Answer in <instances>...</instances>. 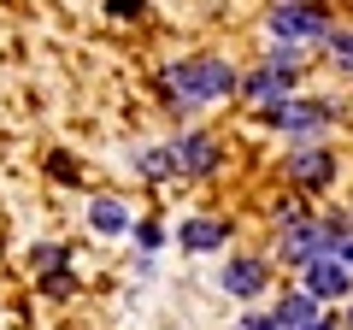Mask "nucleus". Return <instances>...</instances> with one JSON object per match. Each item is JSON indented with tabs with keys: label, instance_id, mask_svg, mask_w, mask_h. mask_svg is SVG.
Wrapping results in <instances>:
<instances>
[{
	"label": "nucleus",
	"instance_id": "1",
	"mask_svg": "<svg viewBox=\"0 0 353 330\" xmlns=\"http://www.w3.org/2000/svg\"><path fill=\"white\" fill-rule=\"evenodd\" d=\"M165 83L176 89L183 106H206V101H224V95L236 89V71H230L224 59H212V53H201V59H176L171 71H165Z\"/></svg>",
	"mask_w": 353,
	"mask_h": 330
},
{
	"label": "nucleus",
	"instance_id": "2",
	"mask_svg": "<svg viewBox=\"0 0 353 330\" xmlns=\"http://www.w3.org/2000/svg\"><path fill=\"white\" fill-rule=\"evenodd\" d=\"M336 248H341V224H330V218H301V224L283 230L277 260H289V266H306V260L336 254Z\"/></svg>",
	"mask_w": 353,
	"mask_h": 330
},
{
	"label": "nucleus",
	"instance_id": "3",
	"mask_svg": "<svg viewBox=\"0 0 353 330\" xmlns=\"http://www.w3.org/2000/svg\"><path fill=\"white\" fill-rule=\"evenodd\" d=\"M265 24H271V36H283V41H318L324 36V12L306 6V0H277V6L265 12Z\"/></svg>",
	"mask_w": 353,
	"mask_h": 330
},
{
	"label": "nucleus",
	"instance_id": "4",
	"mask_svg": "<svg viewBox=\"0 0 353 330\" xmlns=\"http://www.w3.org/2000/svg\"><path fill=\"white\" fill-rule=\"evenodd\" d=\"M306 295H312V301H336V295H347L353 289V271L341 266L336 254H318V260H306Z\"/></svg>",
	"mask_w": 353,
	"mask_h": 330
},
{
	"label": "nucleus",
	"instance_id": "5",
	"mask_svg": "<svg viewBox=\"0 0 353 330\" xmlns=\"http://www.w3.org/2000/svg\"><path fill=\"white\" fill-rule=\"evenodd\" d=\"M165 153H171V171H183V177H201V171L218 165V142L212 136H183L176 148H165Z\"/></svg>",
	"mask_w": 353,
	"mask_h": 330
},
{
	"label": "nucleus",
	"instance_id": "6",
	"mask_svg": "<svg viewBox=\"0 0 353 330\" xmlns=\"http://www.w3.org/2000/svg\"><path fill=\"white\" fill-rule=\"evenodd\" d=\"M265 118L277 130H318L330 118V106L324 101H277V106H265Z\"/></svg>",
	"mask_w": 353,
	"mask_h": 330
},
{
	"label": "nucleus",
	"instance_id": "7",
	"mask_svg": "<svg viewBox=\"0 0 353 330\" xmlns=\"http://www.w3.org/2000/svg\"><path fill=\"white\" fill-rule=\"evenodd\" d=\"M289 177L306 183V189H324V183L336 177V159H330L324 148H294L289 153Z\"/></svg>",
	"mask_w": 353,
	"mask_h": 330
},
{
	"label": "nucleus",
	"instance_id": "8",
	"mask_svg": "<svg viewBox=\"0 0 353 330\" xmlns=\"http://www.w3.org/2000/svg\"><path fill=\"white\" fill-rule=\"evenodd\" d=\"M224 236H230V230L218 224V218H183V230H176V242H183L189 254H218Z\"/></svg>",
	"mask_w": 353,
	"mask_h": 330
},
{
	"label": "nucleus",
	"instance_id": "9",
	"mask_svg": "<svg viewBox=\"0 0 353 330\" xmlns=\"http://www.w3.org/2000/svg\"><path fill=\"white\" fill-rule=\"evenodd\" d=\"M218 283H224V295H241V301H253V295L265 289V266H259V260H230Z\"/></svg>",
	"mask_w": 353,
	"mask_h": 330
},
{
	"label": "nucleus",
	"instance_id": "10",
	"mask_svg": "<svg viewBox=\"0 0 353 330\" xmlns=\"http://www.w3.org/2000/svg\"><path fill=\"white\" fill-rule=\"evenodd\" d=\"M248 101L259 106V113H265V106H277V101H289V77L271 71V65H259V71L248 77Z\"/></svg>",
	"mask_w": 353,
	"mask_h": 330
},
{
	"label": "nucleus",
	"instance_id": "11",
	"mask_svg": "<svg viewBox=\"0 0 353 330\" xmlns=\"http://www.w3.org/2000/svg\"><path fill=\"white\" fill-rule=\"evenodd\" d=\"M88 224L101 230V236H118V230H130V213L118 201H94V206H88Z\"/></svg>",
	"mask_w": 353,
	"mask_h": 330
},
{
	"label": "nucleus",
	"instance_id": "12",
	"mask_svg": "<svg viewBox=\"0 0 353 330\" xmlns=\"http://www.w3.org/2000/svg\"><path fill=\"white\" fill-rule=\"evenodd\" d=\"M312 313H318V301H312V295L301 289V295H289V301H283V307H277V313H271V318H277L283 330H294V324H306V318H312Z\"/></svg>",
	"mask_w": 353,
	"mask_h": 330
},
{
	"label": "nucleus",
	"instance_id": "13",
	"mask_svg": "<svg viewBox=\"0 0 353 330\" xmlns=\"http://www.w3.org/2000/svg\"><path fill=\"white\" fill-rule=\"evenodd\" d=\"M136 171H141V177H171V153H165V148H141L136 153Z\"/></svg>",
	"mask_w": 353,
	"mask_h": 330
},
{
	"label": "nucleus",
	"instance_id": "14",
	"mask_svg": "<svg viewBox=\"0 0 353 330\" xmlns=\"http://www.w3.org/2000/svg\"><path fill=\"white\" fill-rule=\"evenodd\" d=\"M30 266H36V271H59V266H65V248H53V242H41L36 254H30Z\"/></svg>",
	"mask_w": 353,
	"mask_h": 330
},
{
	"label": "nucleus",
	"instance_id": "15",
	"mask_svg": "<svg viewBox=\"0 0 353 330\" xmlns=\"http://www.w3.org/2000/svg\"><path fill=\"white\" fill-rule=\"evenodd\" d=\"M236 330H283V324H277V318H271V313H248V318H241Z\"/></svg>",
	"mask_w": 353,
	"mask_h": 330
},
{
	"label": "nucleus",
	"instance_id": "16",
	"mask_svg": "<svg viewBox=\"0 0 353 330\" xmlns=\"http://www.w3.org/2000/svg\"><path fill=\"white\" fill-rule=\"evenodd\" d=\"M106 12H112V18H136L141 0H106Z\"/></svg>",
	"mask_w": 353,
	"mask_h": 330
},
{
	"label": "nucleus",
	"instance_id": "17",
	"mask_svg": "<svg viewBox=\"0 0 353 330\" xmlns=\"http://www.w3.org/2000/svg\"><path fill=\"white\" fill-rule=\"evenodd\" d=\"M136 242L141 248H159V224H136Z\"/></svg>",
	"mask_w": 353,
	"mask_h": 330
},
{
	"label": "nucleus",
	"instance_id": "18",
	"mask_svg": "<svg viewBox=\"0 0 353 330\" xmlns=\"http://www.w3.org/2000/svg\"><path fill=\"white\" fill-rule=\"evenodd\" d=\"M336 59H341V65L353 71V36H336Z\"/></svg>",
	"mask_w": 353,
	"mask_h": 330
},
{
	"label": "nucleus",
	"instance_id": "19",
	"mask_svg": "<svg viewBox=\"0 0 353 330\" xmlns=\"http://www.w3.org/2000/svg\"><path fill=\"white\" fill-rule=\"evenodd\" d=\"M294 330H336V324H330L324 313H312V318H306V324H294Z\"/></svg>",
	"mask_w": 353,
	"mask_h": 330
},
{
	"label": "nucleus",
	"instance_id": "20",
	"mask_svg": "<svg viewBox=\"0 0 353 330\" xmlns=\"http://www.w3.org/2000/svg\"><path fill=\"white\" fill-rule=\"evenodd\" d=\"M336 260H341V266L353 271V236H341V254H336Z\"/></svg>",
	"mask_w": 353,
	"mask_h": 330
},
{
	"label": "nucleus",
	"instance_id": "21",
	"mask_svg": "<svg viewBox=\"0 0 353 330\" xmlns=\"http://www.w3.org/2000/svg\"><path fill=\"white\" fill-rule=\"evenodd\" d=\"M347 330H353V307H347Z\"/></svg>",
	"mask_w": 353,
	"mask_h": 330
}]
</instances>
